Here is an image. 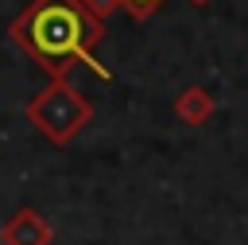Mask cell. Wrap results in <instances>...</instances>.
Masks as SVG:
<instances>
[{
    "instance_id": "5b68a950",
    "label": "cell",
    "mask_w": 248,
    "mask_h": 245,
    "mask_svg": "<svg viewBox=\"0 0 248 245\" xmlns=\"http://www.w3.org/2000/svg\"><path fill=\"white\" fill-rule=\"evenodd\" d=\"M159 4H163V0H120V8H124L132 19H147V16H155Z\"/></svg>"
},
{
    "instance_id": "8992f818",
    "label": "cell",
    "mask_w": 248,
    "mask_h": 245,
    "mask_svg": "<svg viewBox=\"0 0 248 245\" xmlns=\"http://www.w3.org/2000/svg\"><path fill=\"white\" fill-rule=\"evenodd\" d=\"M81 4H85V8H89L97 19H108V16L120 8V0H81Z\"/></svg>"
},
{
    "instance_id": "52a82bcc",
    "label": "cell",
    "mask_w": 248,
    "mask_h": 245,
    "mask_svg": "<svg viewBox=\"0 0 248 245\" xmlns=\"http://www.w3.org/2000/svg\"><path fill=\"white\" fill-rule=\"evenodd\" d=\"M190 4H198V8H202V4H209V0H190Z\"/></svg>"
},
{
    "instance_id": "3957f363",
    "label": "cell",
    "mask_w": 248,
    "mask_h": 245,
    "mask_svg": "<svg viewBox=\"0 0 248 245\" xmlns=\"http://www.w3.org/2000/svg\"><path fill=\"white\" fill-rule=\"evenodd\" d=\"M54 229L35 206H19L0 226V245H50Z\"/></svg>"
},
{
    "instance_id": "6da1fadb",
    "label": "cell",
    "mask_w": 248,
    "mask_h": 245,
    "mask_svg": "<svg viewBox=\"0 0 248 245\" xmlns=\"http://www.w3.org/2000/svg\"><path fill=\"white\" fill-rule=\"evenodd\" d=\"M8 39L23 47L27 58L50 78L89 66L97 78L112 82V70L93 58V47L105 39V19H97L81 0H31L8 23Z\"/></svg>"
},
{
    "instance_id": "277c9868",
    "label": "cell",
    "mask_w": 248,
    "mask_h": 245,
    "mask_svg": "<svg viewBox=\"0 0 248 245\" xmlns=\"http://www.w3.org/2000/svg\"><path fill=\"white\" fill-rule=\"evenodd\" d=\"M174 117L182 121V124H190V128H198V124H205L213 113H217V97L205 89V86H186L178 97H174Z\"/></svg>"
},
{
    "instance_id": "7a4b0ae2",
    "label": "cell",
    "mask_w": 248,
    "mask_h": 245,
    "mask_svg": "<svg viewBox=\"0 0 248 245\" xmlns=\"http://www.w3.org/2000/svg\"><path fill=\"white\" fill-rule=\"evenodd\" d=\"M23 117L35 124L39 136H46L50 144H70L89 121H93V105L89 97L70 86L66 78H50L39 93H31V101L23 105Z\"/></svg>"
}]
</instances>
